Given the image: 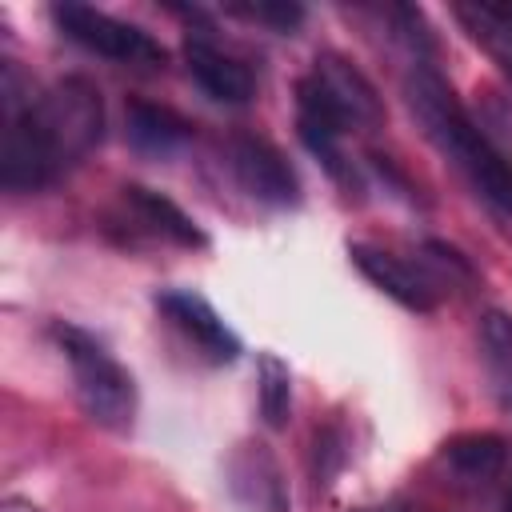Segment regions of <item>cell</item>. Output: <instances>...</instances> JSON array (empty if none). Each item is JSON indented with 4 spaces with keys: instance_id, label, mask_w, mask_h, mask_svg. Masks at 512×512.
I'll return each mask as SVG.
<instances>
[{
    "instance_id": "8fae6325",
    "label": "cell",
    "mask_w": 512,
    "mask_h": 512,
    "mask_svg": "<svg viewBox=\"0 0 512 512\" xmlns=\"http://www.w3.org/2000/svg\"><path fill=\"white\" fill-rule=\"evenodd\" d=\"M124 136L132 140V148L152 152V156H168L180 144L192 140V120H184L176 108L168 104H152L132 96L124 104Z\"/></svg>"
},
{
    "instance_id": "44dd1931",
    "label": "cell",
    "mask_w": 512,
    "mask_h": 512,
    "mask_svg": "<svg viewBox=\"0 0 512 512\" xmlns=\"http://www.w3.org/2000/svg\"><path fill=\"white\" fill-rule=\"evenodd\" d=\"M356 512H368V508H356Z\"/></svg>"
},
{
    "instance_id": "5b68a950",
    "label": "cell",
    "mask_w": 512,
    "mask_h": 512,
    "mask_svg": "<svg viewBox=\"0 0 512 512\" xmlns=\"http://www.w3.org/2000/svg\"><path fill=\"white\" fill-rule=\"evenodd\" d=\"M52 20L72 44H80L104 60L132 64V68H160L168 60L164 44L152 32H144L140 24H128V20H116L92 4L60 0V4H52Z\"/></svg>"
},
{
    "instance_id": "52a82bcc",
    "label": "cell",
    "mask_w": 512,
    "mask_h": 512,
    "mask_svg": "<svg viewBox=\"0 0 512 512\" xmlns=\"http://www.w3.org/2000/svg\"><path fill=\"white\" fill-rule=\"evenodd\" d=\"M228 168L236 176V184L268 204V208H292L300 204V180L288 164V156L264 140V136H232L228 140Z\"/></svg>"
},
{
    "instance_id": "9a60e30c",
    "label": "cell",
    "mask_w": 512,
    "mask_h": 512,
    "mask_svg": "<svg viewBox=\"0 0 512 512\" xmlns=\"http://www.w3.org/2000/svg\"><path fill=\"white\" fill-rule=\"evenodd\" d=\"M456 16L472 32V40L484 44L492 52V60L500 64V72L512 80V8H500V4H460Z\"/></svg>"
},
{
    "instance_id": "30bf717a",
    "label": "cell",
    "mask_w": 512,
    "mask_h": 512,
    "mask_svg": "<svg viewBox=\"0 0 512 512\" xmlns=\"http://www.w3.org/2000/svg\"><path fill=\"white\" fill-rule=\"evenodd\" d=\"M348 256H352V264L364 272V280H372L384 296H392L400 308H408V312H432L436 308V288H432V280L428 276H420L412 264H404L400 256H392V252H384V248H376V244H364V240H356V244H348Z\"/></svg>"
},
{
    "instance_id": "2e32d148",
    "label": "cell",
    "mask_w": 512,
    "mask_h": 512,
    "mask_svg": "<svg viewBox=\"0 0 512 512\" xmlns=\"http://www.w3.org/2000/svg\"><path fill=\"white\" fill-rule=\"evenodd\" d=\"M256 400L268 428H284L292 416V372L276 352H260L256 364Z\"/></svg>"
},
{
    "instance_id": "3957f363",
    "label": "cell",
    "mask_w": 512,
    "mask_h": 512,
    "mask_svg": "<svg viewBox=\"0 0 512 512\" xmlns=\"http://www.w3.org/2000/svg\"><path fill=\"white\" fill-rule=\"evenodd\" d=\"M384 100L376 84L340 52H320L296 80V132L348 136L352 128H380Z\"/></svg>"
},
{
    "instance_id": "7c38bea8",
    "label": "cell",
    "mask_w": 512,
    "mask_h": 512,
    "mask_svg": "<svg viewBox=\"0 0 512 512\" xmlns=\"http://www.w3.org/2000/svg\"><path fill=\"white\" fill-rule=\"evenodd\" d=\"M120 192H124V208L132 212V220L144 224L152 236L172 240L180 248H204L208 244L204 232H200V224L180 204H172L168 196H160V192H152L144 184H124Z\"/></svg>"
},
{
    "instance_id": "ac0fdd59",
    "label": "cell",
    "mask_w": 512,
    "mask_h": 512,
    "mask_svg": "<svg viewBox=\"0 0 512 512\" xmlns=\"http://www.w3.org/2000/svg\"><path fill=\"white\" fill-rule=\"evenodd\" d=\"M228 16L264 24L272 32H296L304 24V8L296 0H256V4H228Z\"/></svg>"
},
{
    "instance_id": "8992f818",
    "label": "cell",
    "mask_w": 512,
    "mask_h": 512,
    "mask_svg": "<svg viewBox=\"0 0 512 512\" xmlns=\"http://www.w3.org/2000/svg\"><path fill=\"white\" fill-rule=\"evenodd\" d=\"M224 484L244 512H292L288 476L264 440H240L228 452Z\"/></svg>"
},
{
    "instance_id": "277c9868",
    "label": "cell",
    "mask_w": 512,
    "mask_h": 512,
    "mask_svg": "<svg viewBox=\"0 0 512 512\" xmlns=\"http://www.w3.org/2000/svg\"><path fill=\"white\" fill-rule=\"evenodd\" d=\"M52 340L64 352L68 368H72V388H76V404L80 412L108 428V432H128L136 420V380L132 372L104 348V340H96L88 328L68 324V320H52Z\"/></svg>"
},
{
    "instance_id": "6da1fadb",
    "label": "cell",
    "mask_w": 512,
    "mask_h": 512,
    "mask_svg": "<svg viewBox=\"0 0 512 512\" xmlns=\"http://www.w3.org/2000/svg\"><path fill=\"white\" fill-rule=\"evenodd\" d=\"M0 92V180L8 192L48 188L104 140V100L84 76H64L32 96V88L20 92V72L8 64Z\"/></svg>"
},
{
    "instance_id": "9c48e42d",
    "label": "cell",
    "mask_w": 512,
    "mask_h": 512,
    "mask_svg": "<svg viewBox=\"0 0 512 512\" xmlns=\"http://www.w3.org/2000/svg\"><path fill=\"white\" fill-rule=\"evenodd\" d=\"M184 64H188V76L200 84V92L216 104H248L256 96L252 68L228 48H220L208 32H192L184 40Z\"/></svg>"
},
{
    "instance_id": "5bb4252c",
    "label": "cell",
    "mask_w": 512,
    "mask_h": 512,
    "mask_svg": "<svg viewBox=\"0 0 512 512\" xmlns=\"http://www.w3.org/2000/svg\"><path fill=\"white\" fill-rule=\"evenodd\" d=\"M480 360L500 404H512V316L500 308L480 316Z\"/></svg>"
},
{
    "instance_id": "e0dca14e",
    "label": "cell",
    "mask_w": 512,
    "mask_h": 512,
    "mask_svg": "<svg viewBox=\"0 0 512 512\" xmlns=\"http://www.w3.org/2000/svg\"><path fill=\"white\" fill-rule=\"evenodd\" d=\"M348 460V440L340 424H320L312 432V480L316 488H328Z\"/></svg>"
},
{
    "instance_id": "ba28073f",
    "label": "cell",
    "mask_w": 512,
    "mask_h": 512,
    "mask_svg": "<svg viewBox=\"0 0 512 512\" xmlns=\"http://www.w3.org/2000/svg\"><path fill=\"white\" fill-rule=\"evenodd\" d=\"M156 308L164 312V320L192 344L200 348L204 360L212 364H232L240 356V336L216 316V308L196 296V292H184V288H168L156 296Z\"/></svg>"
},
{
    "instance_id": "4fadbf2b",
    "label": "cell",
    "mask_w": 512,
    "mask_h": 512,
    "mask_svg": "<svg viewBox=\"0 0 512 512\" xmlns=\"http://www.w3.org/2000/svg\"><path fill=\"white\" fill-rule=\"evenodd\" d=\"M440 460L464 480H496L508 464V444L500 432H456L440 444Z\"/></svg>"
},
{
    "instance_id": "d6986e66",
    "label": "cell",
    "mask_w": 512,
    "mask_h": 512,
    "mask_svg": "<svg viewBox=\"0 0 512 512\" xmlns=\"http://www.w3.org/2000/svg\"><path fill=\"white\" fill-rule=\"evenodd\" d=\"M424 256H428V264H436V268L448 276V284H452V280H464V284H468V280L476 276L472 264L464 260V252L452 248V244H444V240H428V244H424Z\"/></svg>"
},
{
    "instance_id": "ffe728a7",
    "label": "cell",
    "mask_w": 512,
    "mask_h": 512,
    "mask_svg": "<svg viewBox=\"0 0 512 512\" xmlns=\"http://www.w3.org/2000/svg\"><path fill=\"white\" fill-rule=\"evenodd\" d=\"M0 512H40V508L28 504V500H20V496H8V500L0 504Z\"/></svg>"
},
{
    "instance_id": "7a4b0ae2",
    "label": "cell",
    "mask_w": 512,
    "mask_h": 512,
    "mask_svg": "<svg viewBox=\"0 0 512 512\" xmlns=\"http://www.w3.org/2000/svg\"><path fill=\"white\" fill-rule=\"evenodd\" d=\"M404 96L428 140L460 168V176L504 216H512V160L488 140V132L468 116L456 100L452 84L432 68V60H416L404 76Z\"/></svg>"
}]
</instances>
